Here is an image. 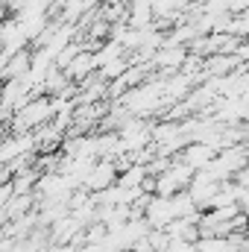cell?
<instances>
[{
    "instance_id": "1",
    "label": "cell",
    "mask_w": 249,
    "mask_h": 252,
    "mask_svg": "<svg viewBox=\"0 0 249 252\" xmlns=\"http://www.w3.org/2000/svg\"><path fill=\"white\" fill-rule=\"evenodd\" d=\"M56 121V109H53V97H35V100H30L18 115H15V121L9 124V135H27V132H35V129H41V126L53 124Z\"/></svg>"
},
{
    "instance_id": "2",
    "label": "cell",
    "mask_w": 249,
    "mask_h": 252,
    "mask_svg": "<svg viewBox=\"0 0 249 252\" xmlns=\"http://www.w3.org/2000/svg\"><path fill=\"white\" fill-rule=\"evenodd\" d=\"M38 153V144H35V135L27 132V135H6L3 144H0V161L3 164H12L24 156H35Z\"/></svg>"
},
{
    "instance_id": "3",
    "label": "cell",
    "mask_w": 249,
    "mask_h": 252,
    "mask_svg": "<svg viewBox=\"0 0 249 252\" xmlns=\"http://www.w3.org/2000/svg\"><path fill=\"white\" fill-rule=\"evenodd\" d=\"M118 179H121L118 164H115L112 158H100V161H97V167H94V173H91V176H88V182H85V190H91V193H103V190L115 188V185H118Z\"/></svg>"
},
{
    "instance_id": "4",
    "label": "cell",
    "mask_w": 249,
    "mask_h": 252,
    "mask_svg": "<svg viewBox=\"0 0 249 252\" xmlns=\"http://www.w3.org/2000/svg\"><path fill=\"white\" fill-rule=\"evenodd\" d=\"M217 153H220V150H217V147H211V144H199V141H190L185 150H182V156H179V158L185 161L190 170L202 173V170H205V167H208V164L217 158Z\"/></svg>"
},
{
    "instance_id": "5",
    "label": "cell",
    "mask_w": 249,
    "mask_h": 252,
    "mask_svg": "<svg viewBox=\"0 0 249 252\" xmlns=\"http://www.w3.org/2000/svg\"><path fill=\"white\" fill-rule=\"evenodd\" d=\"M220 188H223V185H217V182L205 179L202 173H196V176H193V182H190V188H187V193L193 196V202H196V208H199V211H208V208H211V202H214V196L220 193Z\"/></svg>"
},
{
    "instance_id": "6",
    "label": "cell",
    "mask_w": 249,
    "mask_h": 252,
    "mask_svg": "<svg viewBox=\"0 0 249 252\" xmlns=\"http://www.w3.org/2000/svg\"><path fill=\"white\" fill-rule=\"evenodd\" d=\"M153 3H156V0H132V3H129V18H126V24L135 27V30H147V27H153V24H156Z\"/></svg>"
},
{
    "instance_id": "7",
    "label": "cell",
    "mask_w": 249,
    "mask_h": 252,
    "mask_svg": "<svg viewBox=\"0 0 249 252\" xmlns=\"http://www.w3.org/2000/svg\"><path fill=\"white\" fill-rule=\"evenodd\" d=\"M150 179V170H147V164H132V167H126L124 173H121V179H118V185L121 188H144V182Z\"/></svg>"
},
{
    "instance_id": "8",
    "label": "cell",
    "mask_w": 249,
    "mask_h": 252,
    "mask_svg": "<svg viewBox=\"0 0 249 252\" xmlns=\"http://www.w3.org/2000/svg\"><path fill=\"white\" fill-rule=\"evenodd\" d=\"M196 250L199 252H241L238 250V241L232 235L229 238H199Z\"/></svg>"
},
{
    "instance_id": "9",
    "label": "cell",
    "mask_w": 249,
    "mask_h": 252,
    "mask_svg": "<svg viewBox=\"0 0 249 252\" xmlns=\"http://www.w3.org/2000/svg\"><path fill=\"white\" fill-rule=\"evenodd\" d=\"M235 56H238V62H241V64H247V67H249V38L241 41V47H238V53H235Z\"/></svg>"
},
{
    "instance_id": "10",
    "label": "cell",
    "mask_w": 249,
    "mask_h": 252,
    "mask_svg": "<svg viewBox=\"0 0 249 252\" xmlns=\"http://www.w3.org/2000/svg\"><path fill=\"white\" fill-rule=\"evenodd\" d=\"M103 3H115V6H129L132 0H103Z\"/></svg>"
}]
</instances>
